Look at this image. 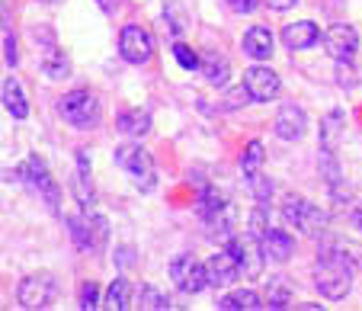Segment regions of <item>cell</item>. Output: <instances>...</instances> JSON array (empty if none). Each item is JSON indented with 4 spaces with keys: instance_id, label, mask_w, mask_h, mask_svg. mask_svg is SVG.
I'll list each match as a JSON object with an SVG mask.
<instances>
[{
    "instance_id": "obj_1",
    "label": "cell",
    "mask_w": 362,
    "mask_h": 311,
    "mask_svg": "<svg viewBox=\"0 0 362 311\" xmlns=\"http://www.w3.org/2000/svg\"><path fill=\"white\" fill-rule=\"evenodd\" d=\"M353 260L343 250H324L315 260V286L324 298L340 302L353 289Z\"/></svg>"
},
{
    "instance_id": "obj_2",
    "label": "cell",
    "mask_w": 362,
    "mask_h": 311,
    "mask_svg": "<svg viewBox=\"0 0 362 311\" xmlns=\"http://www.w3.org/2000/svg\"><path fill=\"white\" fill-rule=\"evenodd\" d=\"M10 180L23 183V187H29L33 193H39L42 199L48 202V209L52 212H58V202H62V189H58V183L52 180V173H48L45 160L39 158V154H33V158H26L20 167H16L13 173H10Z\"/></svg>"
},
{
    "instance_id": "obj_3",
    "label": "cell",
    "mask_w": 362,
    "mask_h": 311,
    "mask_svg": "<svg viewBox=\"0 0 362 311\" xmlns=\"http://www.w3.org/2000/svg\"><path fill=\"white\" fill-rule=\"evenodd\" d=\"M282 221H286L288 228L301 231V235L317 237L324 228H327L330 218L321 206H315V202L301 199V196H288V199L282 202Z\"/></svg>"
},
{
    "instance_id": "obj_4",
    "label": "cell",
    "mask_w": 362,
    "mask_h": 311,
    "mask_svg": "<svg viewBox=\"0 0 362 311\" xmlns=\"http://www.w3.org/2000/svg\"><path fill=\"white\" fill-rule=\"evenodd\" d=\"M112 160H116V167H122V170L129 173L138 189H144V193L154 189V183H158L154 160H151V154L144 151L141 145H119L116 151H112Z\"/></svg>"
},
{
    "instance_id": "obj_5",
    "label": "cell",
    "mask_w": 362,
    "mask_h": 311,
    "mask_svg": "<svg viewBox=\"0 0 362 311\" xmlns=\"http://www.w3.org/2000/svg\"><path fill=\"white\" fill-rule=\"evenodd\" d=\"M58 112L64 116V122H71L74 129H96L103 119L100 100L90 90H71L58 100Z\"/></svg>"
},
{
    "instance_id": "obj_6",
    "label": "cell",
    "mask_w": 362,
    "mask_h": 311,
    "mask_svg": "<svg viewBox=\"0 0 362 311\" xmlns=\"http://www.w3.org/2000/svg\"><path fill=\"white\" fill-rule=\"evenodd\" d=\"M228 250L234 254V260L240 263V273L247 279H260L263 276V266H267V250H263V241L253 231L247 235H234L228 241Z\"/></svg>"
},
{
    "instance_id": "obj_7",
    "label": "cell",
    "mask_w": 362,
    "mask_h": 311,
    "mask_svg": "<svg viewBox=\"0 0 362 311\" xmlns=\"http://www.w3.org/2000/svg\"><path fill=\"white\" fill-rule=\"evenodd\" d=\"M170 279L183 295H199L209 286V266H202L192 254H180L170 260Z\"/></svg>"
},
{
    "instance_id": "obj_8",
    "label": "cell",
    "mask_w": 362,
    "mask_h": 311,
    "mask_svg": "<svg viewBox=\"0 0 362 311\" xmlns=\"http://www.w3.org/2000/svg\"><path fill=\"white\" fill-rule=\"evenodd\" d=\"M55 292H58V286L48 273H33V276H26L20 283L16 298H20L23 308H48L52 298H55Z\"/></svg>"
},
{
    "instance_id": "obj_9",
    "label": "cell",
    "mask_w": 362,
    "mask_h": 311,
    "mask_svg": "<svg viewBox=\"0 0 362 311\" xmlns=\"http://www.w3.org/2000/svg\"><path fill=\"white\" fill-rule=\"evenodd\" d=\"M324 52L334 61H353L356 52H359V33L349 23H337L324 33Z\"/></svg>"
},
{
    "instance_id": "obj_10",
    "label": "cell",
    "mask_w": 362,
    "mask_h": 311,
    "mask_svg": "<svg viewBox=\"0 0 362 311\" xmlns=\"http://www.w3.org/2000/svg\"><path fill=\"white\" fill-rule=\"evenodd\" d=\"M244 87L250 90L253 103H269V100L279 97L282 81L273 68H263V64H253L244 71Z\"/></svg>"
},
{
    "instance_id": "obj_11",
    "label": "cell",
    "mask_w": 362,
    "mask_h": 311,
    "mask_svg": "<svg viewBox=\"0 0 362 311\" xmlns=\"http://www.w3.org/2000/svg\"><path fill=\"white\" fill-rule=\"evenodd\" d=\"M119 52H122V58L129 64H144L151 58V52H154V42H151L148 29L125 26L122 35H119Z\"/></svg>"
},
{
    "instance_id": "obj_12",
    "label": "cell",
    "mask_w": 362,
    "mask_h": 311,
    "mask_svg": "<svg viewBox=\"0 0 362 311\" xmlns=\"http://www.w3.org/2000/svg\"><path fill=\"white\" fill-rule=\"evenodd\" d=\"M273 131L279 135L282 141H301V139H305V131H308L305 110H301V106H295V103H286L279 110V116H276Z\"/></svg>"
},
{
    "instance_id": "obj_13",
    "label": "cell",
    "mask_w": 362,
    "mask_h": 311,
    "mask_svg": "<svg viewBox=\"0 0 362 311\" xmlns=\"http://www.w3.org/2000/svg\"><path fill=\"white\" fill-rule=\"evenodd\" d=\"M205 266H209V286H215V289H225L240 276V263L234 260V254L228 247L218 250Z\"/></svg>"
},
{
    "instance_id": "obj_14",
    "label": "cell",
    "mask_w": 362,
    "mask_h": 311,
    "mask_svg": "<svg viewBox=\"0 0 362 311\" xmlns=\"http://www.w3.org/2000/svg\"><path fill=\"white\" fill-rule=\"evenodd\" d=\"M317 39H321V29H317V23H311V20L288 23V26L282 29V42H286V49H292V52L311 49Z\"/></svg>"
},
{
    "instance_id": "obj_15",
    "label": "cell",
    "mask_w": 362,
    "mask_h": 311,
    "mask_svg": "<svg viewBox=\"0 0 362 311\" xmlns=\"http://www.w3.org/2000/svg\"><path fill=\"white\" fill-rule=\"evenodd\" d=\"M244 52L253 61H269V55H273V33L267 26H250L244 33Z\"/></svg>"
},
{
    "instance_id": "obj_16",
    "label": "cell",
    "mask_w": 362,
    "mask_h": 311,
    "mask_svg": "<svg viewBox=\"0 0 362 311\" xmlns=\"http://www.w3.org/2000/svg\"><path fill=\"white\" fill-rule=\"evenodd\" d=\"M260 241H263L267 257H269V260H276V263H286L288 257H292V250H295L292 235H288V231H279V228H267Z\"/></svg>"
},
{
    "instance_id": "obj_17",
    "label": "cell",
    "mask_w": 362,
    "mask_h": 311,
    "mask_svg": "<svg viewBox=\"0 0 362 311\" xmlns=\"http://www.w3.org/2000/svg\"><path fill=\"white\" fill-rule=\"evenodd\" d=\"M199 71H202L205 81L212 83V87H225L228 77H231V64H228V58L218 55V52H202V64H199Z\"/></svg>"
},
{
    "instance_id": "obj_18",
    "label": "cell",
    "mask_w": 362,
    "mask_h": 311,
    "mask_svg": "<svg viewBox=\"0 0 362 311\" xmlns=\"http://www.w3.org/2000/svg\"><path fill=\"white\" fill-rule=\"evenodd\" d=\"M205 221H209V228H212V237L231 241L234 228H238V206H234V202H225L218 212H212Z\"/></svg>"
},
{
    "instance_id": "obj_19",
    "label": "cell",
    "mask_w": 362,
    "mask_h": 311,
    "mask_svg": "<svg viewBox=\"0 0 362 311\" xmlns=\"http://www.w3.org/2000/svg\"><path fill=\"white\" fill-rule=\"evenodd\" d=\"M74 193L83 209L93 202V183H90V158L87 148H77V170H74Z\"/></svg>"
},
{
    "instance_id": "obj_20",
    "label": "cell",
    "mask_w": 362,
    "mask_h": 311,
    "mask_svg": "<svg viewBox=\"0 0 362 311\" xmlns=\"http://www.w3.org/2000/svg\"><path fill=\"white\" fill-rule=\"evenodd\" d=\"M346 116H343L340 110H334V112H327L324 116V122H321V148L324 151H330L334 154L337 148H340V141H343V131H346Z\"/></svg>"
},
{
    "instance_id": "obj_21",
    "label": "cell",
    "mask_w": 362,
    "mask_h": 311,
    "mask_svg": "<svg viewBox=\"0 0 362 311\" xmlns=\"http://www.w3.org/2000/svg\"><path fill=\"white\" fill-rule=\"evenodd\" d=\"M42 74H45L48 81H64V77H71L68 55H64L62 49H55V45H48V49L42 52Z\"/></svg>"
},
{
    "instance_id": "obj_22",
    "label": "cell",
    "mask_w": 362,
    "mask_h": 311,
    "mask_svg": "<svg viewBox=\"0 0 362 311\" xmlns=\"http://www.w3.org/2000/svg\"><path fill=\"white\" fill-rule=\"evenodd\" d=\"M116 129L122 131L125 139H144L151 131V116L144 110H129L116 119Z\"/></svg>"
},
{
    "instance_id": "obj_23",
    "label": "cell",
    "mask_w": 362,
    "mask_h": 311,
    "mask_svg": "<svg viewBox=\"0 0 362 311\" xmlns=\"http://www.w3.org/2000/svg\"><path fill=\"white\" fill-rule=\"evenodd\" d=\"M4 106H7V112L13 119H26L29 116V103H26V93H23L20 81H16L13 74L4 81Z\"/></svg>"
},
{
    "instance_id": "obj_24",
    "label": "cell",
    "mask_w": 362,
    "mask_h": 311,
    "mask_svg": "<svg viewBox=\"0 0 362 311\" xmlns=\"http://www.w3.org/2000/svg\"><path fill=\"white\" fill-rule=\"evenodd\" d=\"M218 308L221 311H257V308H267V305H263V298L253 289H238L231 295L218 298Z\"/></svg>"
},
{
    "instance_id": "obj_25",
    "label": "cell",
    "mask_w": 362,
    "mask_h": 311,
    "mask_svg": "<svg viewBox=\"0 0 362 311\" xmlns=\"http://www.w3.org/2000/svg\"><path fill=\"white\" fill-rule=\"evenodd\" d=\"M292 302V286L282 276H269L267 279V308H288Z\"/></svg>"
},
{
    "instance_id": "obj_26",
    "label": "cell",
    "mask_w": 362,
    "mask_h": 311,
    "mask_svg": "<svg viewBox=\"0 0 362 311\" xmlns=\"http://www.w3.org/2000/svg\"><path fill=\"white\" fill-rule=\"evenodd\" d=\"M106 308H112V311L132 308V286L125 279H112L110 292H106Z\"/></svg>"
},
{
    "instance_id": "obj_27",
    "label": "cell",
    "mask_w": 362,
    "mask_h": 311,
    "mask_svg": "<svg viewBox=\"0 0 362 311\" xmlns=\"http://www.w3.org/2000/svg\"><path fill=\"white\" fill-rule=\"evenodd\" d=\"M263 145L260 141H250V145L244 148V154H240V170H244V177H253V173H260L263 167Z\"/></svg>"
},
{
    "instance_id": "obj_28",
    "label": "cell",
    "mask_w": 362,
    "mask_h": 311,
    "mask_svg": "<svg viewBox=\"0 0 362 311\" xmlns=\"http://www.w3.org/2000/svg\"><path fill=\"white\" fill-rule=\"evenodd\" d=\"M68 228H71V237L81 250H93L90 247V215H71L68 218Z\"/></svg>"
},
{
    "instance_id": "obj_29",
    "label": "cell",
    "mask_w": 362,
    "mask_h": 311,
    "mask_svg": "<svg viewBox=\"0 0 362 311\" xmlns=\"http://www.w3.org/2000/svg\"><path fill=\"white\" fill-rule=\"evenodd\" d=\"M110 241V218L106 215H90V247L103 250Z\"/></svg>"
},
{
    "instance_id": "obj_30",
    "label": "cell",
    "mask_w": 362,
    "mask_h": 311,
    "mask_svg": "<svg viewBox=\"0 0 362 311\" xmlns=\"http://www.w3.org/2000/svg\"><path fill=\"white\" fill-rule=\"evenodd\" d=\"M138 298H141V308H148V311H164V308H173L170 298H167L160 289H154V286H141Z\"/></svg>"
},
{
    "instance_id": "obj_31",
    "label": "cell",
    "mask_w": 362,
    "mask_h": 311,
    "mask_svg": "<svg viewBox=\"0 0 362 311\" xmlns=\"http://www.w3.org/2000/svg\"><path fill=\"white\" fill-rule=\"evenodd\" d=\"M247 187H250V193H253V199L257 202H267L269 196H273V180H269L267 173H253V177H247Z\"/></svg>"
},
{
    "instance_id": "obj_32",
    "label": "cell",
    "mask_w": 362,
    "mask_h": 311,
    "mask_svg": "<svg viewBox=\"0 0 362 311\" xmlns=\"http://www.w3.org/2000/svg\"><path fill=\"white\" fill-rule=\"evenodd\" d=\"M173 55H177L180 68H186V71H199V64H202V58H199L189 45H183V42H177V45H173Z\"/></svg>"
},
{
    "instance_id": "obj_33",
    "label": "cell",
    "mask_w": 362,
    "mask_h": 311,
    "mask_svg": "<svg viewBox=\"0 0 362 311\" xmlns=\"http://www.w3.org/2000/svg\"><path fill=\"white\" fill-rule=\"evenodd\" d=\"M250 90H247V87H238V90H231V93H228V97L225 100H221V110H238V106H244V103H250Z\"/></svg>"
},
{
    "instance_id": "obj_34",
    "label": "cell",
    "mask_w": 362,
    "mask_h": 311,
    "mask_svg": "<svg viewBox=\"0 0 362 311\" xmlns=\"http://www.w3.org/2000/svg\"><path fill=\"white\" fill-rule=\"evenodd\" d=\"M81 308H83V311L100 308V289H96L93 283H83V286H81Z\"/></svg>"
},
{
    "instance_id": "obj_35",
    "label": "cell",
    "mask_w": 362,
    "mask_h": 311,
    "mask_svg": "<svg viewBox=\"0 0 362 311\" xmlns=\"http://www.w3.org/2000/svg\"><path fill=\"white\" fill-rule=\"evenodd\" d=\"M337 83H340V87H356V83H359L356 68L349 61H337Z\"/></svg>"
},
{
    "instance_id": "obj_36",
    "label": "cell",
    "mask_w": 362,
    "mask_h": 311,
    "mask_svg": "<svg viewBox=\"0 0 362 311\" xmlns=\"http://www.w3.org/2000/svg\"><path fill=\"white\" fill-rule=\"evenodd\" d=\"M4 58H7L10 68H16V61H20V55H16V42H13V33H10V26L4 29Z\"/></svg>"
},
{
    "instance_id": "obj_37",
    "label": "cell",
    "mask_w": 362,
    "mask_h": 311,
    "mask_svg": "<svg viewBox=\"0 0 362 311\" xmlns=\"http://www.w3.org/2000/svg\"><path fill=\"white\" fill-rule=\"evenodd\" d=\"M228 4V10H234V13H253V10L260 7V0H225Z\"/></svg>"
},
{
    "instance_id": "obj_38",
    "label": "cell",
    "mask_w": 362,
    "mask_h": 311,
    "mask_svg": "<svg viewBox=\"0 0 362 311\" xmlns=\"http://www.w3.org/2000/svg\"><path fill=\"white\" fill-rule=\"evenodd\" d=\"M267 228H269V225H267V215H263V209H257V212L250 215V231L257 237H263V231H267Z\"/></svg>"
},
{
    "instance_id": "obj_39",
    "label": "cell",
    "mask_w": 362,
    "mask_h": 311,
    "mask_svg": "<svg viewBox=\"0 0 362 311\" xmlns=\"http://www.w3.org/2000/svg\"><path fill=\"white\" fill-rule=\"evenodd\" d=\"M269 4V10H279V13H286V10H292L298 0H267Z\"/></svg>"
},
{
    "instance_id": "obj_40",
    "label": "cell",
    "mask_w": 362,
    "mask_h": 311,
    "mask_svg": "<svg viewBox=\"0 0 362 311\" xmlns=\"http://www.w3.org/2000/svg\"><path fill=\"white\" fill-rule=\"evenodd\" d=\"M96 4H100V7L106 10V13H112V10H116V4H119V0H96Z\"/></svg>"
},
{
    "instance_id": "obj_41",
    "label": "cell",
    "mask_w": 362,
    "mask_h": 311,
    "mask_svg": "<svg viewBox=\"0 0 362 311\" xmlns=\"http://www.w3.org/2000/svg\"><path fill=\"white\" fill-rule=\"evenodd\" d=\"M353 218H356V228H362V206L356 209V215H353Z\"/></svg>"
},
{
    "instance_id": "obj_42",
    "label": "cell",
    "mask_w": 362,
    "mask_h": 311,
    "mask_svg": "<svg viewBox=\"0 0 362 311\" xmlns=\"http://www.w3.org/2000/svg\"><path fill=\"white\" fill-rule=\"evenodd\" d=\"M39 4H48V7H52V4H64V0H39Z\"/></svg>"
}]
</instances>
